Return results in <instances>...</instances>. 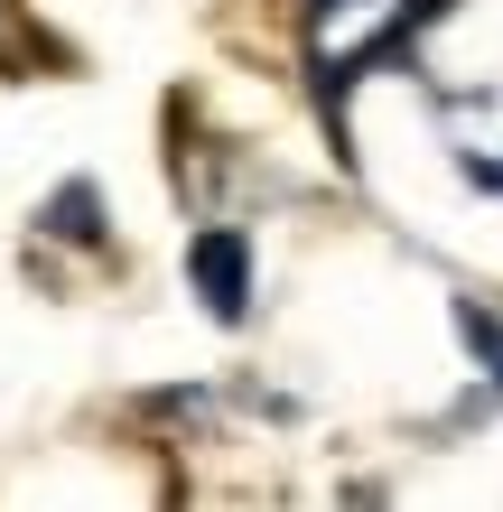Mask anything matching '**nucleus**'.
I'll return each instance as SVG.
<instances>
[{
	"label": "nucleus",
	"instance_id": "f257e3e1",
	"mask_svg": "<svg viewBox=\"0 0 503 512\" xmlns=\"http://www.w3.org/2000/svg\"><path fill=\"white\" fill-rule=\"evenodd\" d=\"M187 280H196V298L215 308L224 326H243V308H252V252H243V233H196L187 243Z\"/></svg>",
	"mask_w": 503,
	"mask_h": 512
}]
</instances>
